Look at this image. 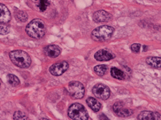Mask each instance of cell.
Listing matches in <instances>:
<instances>
[{
	"label": "cell",
	"mask_w": 161,
	"mask_h": 120,
	"mask_svg": "<svg viewBox=\"0 0 161 120\" xmlns=\"http://www.w3.org/2000/svg\"><path fill=\"white\" fill-rule=\"evenodd\" d=\"M112 19V14L103 10L96 12L93 15V20L96 23L107 22L110 21Z\"/></svg>",
	"instance_id": "obj_9"
},
{
	"label": "cell",
	"mask_w": 161,
	"mask_h": 120,
	"mask_svg": "<svg viewBox=\"0 0 161 120\" xmlns=\"http://www.w3.org/2000/svg\"><path fill=\"white\" fill-rule=\"evenodd\" d=\"M16 17L21 22H25L28 19V15L23 11H18L16 14Z\"/></svg>",
	"instance_id": "obj_20"
},
{
	"label": "cell",
	"mask_w": 161,
	"mask_h": 120,
	"mask_svg": "<svg viewBox=\"0 0 161 120\" xmlns=\"http://www.w3.org/2000/svg\"><path fill=\"white\" fill-rule=\"evenodd\" d=\"M10 32V28L5 23H0V35H6Z\"/></svg>",
	"instance_id": "obj_22"
},
{
	"label": "cell",
	"mask_w": 161,
	"mask_h": 120,
	"mask_svg": "<svg viewBox=\"0 0 161 120\" xmlns=\"http://www.w3.org/2000/svg\"><path fill=\"white\" fill-rule=\"evenodd\" d=\"M0 86H1V84H0Z\"/></svg>",
	"instance_id": "obj_24"
},
{
	"label": "cell",
	"mask_w": 161,
	"mask_h": 120,
	"mask_svg": "<svg viewBox=\"0 0 161 120\" xmlns=\"http://www.w3.org/2000/svg\"><path fill=\"white\" fill-rule=\"evenodd\" d=\"M67 89L73 99H81L85 96V87L79 82L73 81L70 82L67 87Z\"/></svg>",
	"instance_id": "obj_5"
},
{
	"label": "cell",
	"mask_w": 161,
	"mask_h": 120,
	"mask_svg": "<svg viewBox=\"0 0 161 120\" xmlns=\"http://www.w3.org/2000/svg\"><path fill=\"white\" fill-rule=\"evenodd\" d=\"M137 119L140 120H159L160 119V114L158 112L152 111H142L139 114Z\"/></svg>",
	"instance_id": "obj_11"
},
{
	"label": "cell",
	"mask_w": 161,
	"mask_h": 120,
	"mask_svg": "<svg viewBox=\"0 0 161 120\" xmlns=\"http://www.w3.org/2000/svg\"><path fill=\"white\" fill-rule=\"evenodd\" d=\"M10 19L11 14L8 8L3 4H0V23H8L10 21Z\"/></svg>",
	"instance_id": "obj_12"
},
{
	"label": "cell",
	"mask_w": 161,
	"mask_h": 120,
	"mask_svg": "<svg viewBox=\"0 0 161 120\" xmlns=\"http://www.w3.org/2000/svg\"><path fill=\"white\" fill-rule=\"evenodd\" d=\"M86 103L89 106V107L91 108L93 111L98 112L101 109V103L94 98H92V97L88 98L86 100Z\"/></svg>",
	"instance_id": "obj_14"
},
{
	"label": "cell",
	"mask_w": 161,
	"mask_h": 120,
	"mask_svg": "<svg viewBox=\"0 0 161 120\" xmlns=\"http://www.w3.org/2000/svg\"><path fill=\"white\" fill-rule=\"evenodd\" d=\"M36 7L40 12H44L50 5L48 0H35Z\"/></svg>",
	"instance_id": "obj_17"
},
{
	"label": "cell",
	"mask_w": 161,
	"mask_h": 120,
	"mask_svg": "<svg viewBox=\"0 0 161 120\" xmlns=\"http://www.w3.org/2000/svg\"><path fill=\"white\" fill-rule=\"evenodd\" d=\"M110 73H111L112 76L114 77V78L120 80V81H123V80L125 79L126 76L125 73L123 71L115 67H113L111 68Z\"/></svg>",
	"instance_id": "obj_16"
},
{
	"label": "cell",
	"mask_w": 161,
	"mask_h": 120,
	"mask_svg": "<svg viewBox=\"0 0 161 120\" xmlns=\"http://www.w3.org/2000/svg\"><path fill=\"white\" fill-rule=\"evenodd\" d=\"M45 54L50 58H56L61 53L60 48L56 45H49L45 49Z\"/></svg>",
	"instance_id": "obj_13"
},
{
	"label": "cell",
	"mask_w": 161,
	"mask_h": 120,
	"mask_svg": "<svg viewBox=\"0 0 161 120\" xmlns=\"http://www.w3.org/2000/svg\"><path fill=\"white\" fill-rule=\"evenodd\" d=\"M94 58L97 61H108L114 59L115 55L111 51L101 50L95 53Z\"/></svg>",
	"instance_id": "obj_10"
},
{
	"label": "cell",
	"mask_w": 161,
	"mask_h": 120,
	"mask_svg": "<svg viewBox=\"0 0 161 120\" xmlns=\"http://www.w3.org/2000/svg\"><path fill=\"white\" fill-rule=\"evenodd\" d=\"M141 49V44H133L131 46V50L132 51L135 53L139 52Z\"/></svg>",
	"instance_id": "obj_23"
},
{
	"label": "cell",
	"mask_w": 161,
	"mask_h": 120,
	"mask_svg": "<svg viewBox=\"0 0 161 120\" xmlns=\"http://www.w3.org/2000/svg\"><path fill=\"white\" fill-rule=\"evenodd\" d=\"M7 81L8 84L13 87H16L20 84L19 78L12 74H9L7 75Z\"/></svg>",
	"instance_id": "obj_18"
},
{
	"label": "cell",
	"mask_w": 161,
	"mask_h": 120,
	"mask_svg": "<svg viewBox=\"0 0 161 120\" xmlns=\"http://www.w3.org/2000/svg\"><path fill=\"white\" fill-rule=\"evenodd\" d=\"M114 30L115 29L112 26L108 25L101 26L92 31V37L96 41H105L111 37Z\"/></svg>",
	"instance_id": "obj_3"
},
{
	"label": "cell",
	"mask_w": 161,
	"mask_h": 120,
	"mask_svg": "<svg viewBox=\"0 0 161 120\" xmlns=\"http://www.w3.org/2000/svg\"><path fill=\"white\" fill-rule=\"evenodd\" d=\"M13 119L15 120H26L28 119V117L26 116V114L21 111L15 112L13 116Z\"/></svg>",
	"instance_id": "obj_21"
},
{
	"label": "cell",
	"mask_w": 161,
	"mask_h": 120,
	"mask_svg": "<svg viewBox=\"0 0 161 120\" xmlns=\"http://www.w3.org/2000/svg\"><path fill=\"white\" fill-rule=\"evenodd\" d=\"M107 66L104 64H101L96 65L94 68V71L95 73L100 76H103L105 75L106 71H107Z\"/></svg>",
	"instance_id": "obj_19"
},
{
	"label": "cell",
	"mask_w": 161,
	"mask_h": 120,
	"mask_svg": "<svg viewBox=\"0 0 161 120\" xmlns=\"http://www.w3.org/2000/svg\"><path fill=\"white\" fill-rule=\"evenodd\" d=\"M113 110L115 114L119 117H128L133 114L132 110L126 107L121 102H116L113 106Z\"/></svg>",
	"instance_id": "obj_8"
},
{
	"label": "cell",
	"mask_w": 161,
	"mask_h": 120,
	"mask_svg": "<svg viewBox=\"0 0 161 120\" xmlns=\"http://www.w3.org/2000/svg\"><path fill=\"white\" fill-rule=\"evenodd\" d=\"M68 115L73 120H87L89 117L85 107L79 103H75L70 106L68 110Z\"/></svg>",
	"instance_id": "obj_4"
},
{
	"label": "cell",
	"mask_w": 161,
	"mask_h": 120,
	"mask_svg": "<svg viewBox=\"0 0 161 120\" xmlns=\"http://www.w3.org/2000/svg\"><path fill=\"white\" fill-rule=\"evenodd\" d=\"M25 31L29 36L33 39H41L44 37L46 32L45 23L41 19H35L27 24Z\"/></svg>",
	"instance_id": "obj_1"
},
{
	"label": "cell",
	"mask_w": 161,
	"mask_h": 120,
	"mask_svg": "<svg viewBox=\"0 0 161 120\" xmlns=\"http://www.w3.org/2000/svg\"><path fill=\"white\" fill-rule=\"evenodd\" d=\"M94 96L102 100L108 99L110 96V89L108 86L103 84H97L92 89Z\"/></svg>",
	"instance_id": "obj_6"
},
{
	"label": "cell",
	"mask_w": 161,
	"mask_h": 120,
	"mask_svg": "<svg viewBox=\"0 0 161 120\" xmlns=\"http://www.w3.org/2000/svg\"><path fill=\"white\" fill-rule=\"evenodd\" d=\"M69 64L66 61H61L53 64L49 69L50 73L53 76H60L69 69Z\"/></svg>",
	"instance_id": "obj_7"
},
{
	"label": "cell",
	"mask_w": 161,
	"mask_h": 120,
	"mask_svg": "<svg viewBox=\"0 0 161 120\" xmlns=\"http://www.w3.org/2000/svg\"><path fill=\"white\" fill-rule=\"evenodd\" d=\"M9 57L12 62L18 68L25 69L30 67L31 59L27 53L23 50H15L10 53Z\"/></svg>",
	"instance_id": "obj_2"
},
{
	"label": "cell",
	"mask_w": 161,
	"mask_h": 120,
	"mask_svg": "<svg viewBox=\"0 0 161 120\" xmlns=\"http://www.w3.org/2000/svg\"><path fill=\"white\" fill-rule=\"evenodd\" d=\"M146 63L151 67L160 69L161 65V58L158 57H148L146 60Z\"/></svg>",
	"instance_id": "obj_15"
}]
</instances>
